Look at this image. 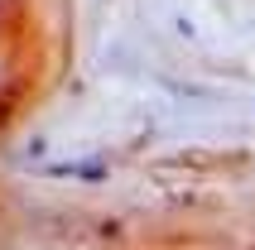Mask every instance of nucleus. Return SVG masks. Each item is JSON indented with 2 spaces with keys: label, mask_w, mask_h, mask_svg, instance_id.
Here are the masks:
<instances>
[{
  "label": "nucleus",
  "mask_w": 255,
  "mask_h": 250,
  "mask_svg": "<svg viewBox=\"0 0 255 250\" xmlns=\"http://www.w3.org/2000/svg\"><path fill=\"white\" fill-rule=\"evenodd\" d=\"M0 121H5V101H0Z\"/></svg>",
  "instance_id": "obj_1"
}]
</instances>
